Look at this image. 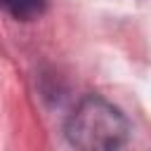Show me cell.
<instances>
[{
    "instance_id": "cell-1",
    "label": "cell",
    "mask_w": 151,
    "mask_h": 151,
    "mask_svg": "<svg viewBox=\"0 0 151 151\" xmlns=\"http://www.w3.org/2000/svg\"><path fill=\"white\" fill-rule=\"evenodd\" d=\"M127 132L125 116L101 97H85L66 120V137L76 151H118Z\"/></svg>"
},
{
    "instance_id": "cell-2",
    "label": "cell",
    "mask_w": 151,
    "mask_h": 151,
    "mask_svg": "<svg viewBox=\"0 0 151 151\" xmlns=\"http://www.w3.org/2000/svg\"><path fill=\"white\" fill-rule=\"evenodd\" d=\"M0 5L17 19H35L45 9V0H0Z\"/></svg>"
}]
</instances>
